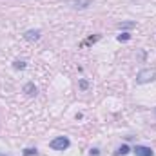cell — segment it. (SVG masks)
I'll return each mask as SVG.
<instances>
[{
    "mask_svg": "<svg viewBox=\"0 0 156 156\" xmlns=\"http://www.w3.org/2000/svg\"><path fill=\"white\" fill-rule=\"evenodd\" d=\"M69 138L67 136H58V138H55V140H51V149H55V151H66L67 147H69Z\"/></svg>",
    "mask_w": 156,
    "mask_h": 156,
    "instance_id": "1",
    "label": "cell"
},
{
    "mask_svg": "<svg viewBox=\"0 0 156 156\" xmlns=\"http://www.w3.org/2000/svg\"><path fill=\"white\" fill-rule=\"evenodd\" d=\"M156 76V69H142L140 73H138V76H136V82L138 83H147V82H151V80H154Z\"/></svg>",
    "mask_w": 156,
    "mask_h": 156,
    "instance_id": "2",
    "label": "cell"
},
{
    "mask_svg": "<svg viewBox=\"0 0 156 156\" xmlns=\"http://www.w3.org/2000/svg\"><path fill=\"white\" fill-rule=\"evenodd\" d=\"M133 151H134L136 156H154V153H153L149 147H145V145H136Z\"/></svg>",
    "mask_w": 156,
    "mask_h": 156,
    "instance_id": "3",
    "label": "cell"
},
{
    "mask_svg": "<svg viewBox=\"0 0 156 156\" xmlns=\"http://www.w3.org/2000/svg\"><path fill=\"white\" fill-rule=\"evenodd\" d=\"M69 4H71L73 7L83 9V7H89V5H91V0H69Z\"/></svg>",
    "mask_w": 156,
    "mask_h": 156,
    "instance_id": "4",
    "label": "cell"
},
{
    "mask_svg": "<svg viewBox=\"0 0 156 156\" xmlns=\"http://www.w3.org/2000/svg\"><path fill=\"white\" fill-rule=\"evenodd\" d=\"M24 91H26L29 96H35V94H37V87H35V83H27V85L24 87Z\"/></svg>",
    "mask_w": 156,
    "mask_h": 156,
    "instance_id": "5",
    "label": "cell"
},
{
    "mask_svg": "<svg viewBox=\"0 0 156 156\" xmlns=\"http://www.w3.org/2000/svg\"><path fill=\"white\" fill-rule=\"evenodd\" d=\"M26 38L27 40H38L40 38V31H27V33H26Z\"/></svg>",
    "mask_w": 156,
    "mask_h": 156,
    "instance_id": "6",
    "label": "cell"
},
{
    "mask_svg": "<svg viewBox=\"0 0 156 156\" xmlns=\"http://www.w3.org/2000/svg\"><path fill=\"white\" fill-rule=\"evenodd\" d=\"M127 153H129V147H127V145H122L116 151V156H123V154H127Z\"/></svg>",
    "mask_w": 156,
    "mask_h": 156,
    "instance_id": "7",
    "label": "cell"
},
{
    "mask_svg": "<svg viewBox=\"0 0 156 156\" xmlns=\"http://www.w3.org/2000/svg\"><path fill=\"white\" fill-rule=\"evenodd\" d=\"M15 69H26V62L16 60V62H15Z\"/></svg>",
    "mask_w": 156,
    "mask_h": 156,
    "instance_id": "8",
    "label": "cell"
},
{
    "mask_svg": "<svg viewBox=\"0 0 156 156\" xmlns=\"http://www.w3.org/2000/svg\"><path fill=\"white\" fill-rule=\"evenodd\" d=\"M129 38H131V35H129V33H122V35H118V40H120V42H122V40H123V42H127Z\"/></svg>",
    "mask_w": 156,
    "mask_h": 156,
    "instance_id": "9",
    "label": "cell"
},
{
    "mask_svg": "<svg viewBox=\"0 0 156 156\" xmlns=\"http://www.w3.org/2000/svg\"><path fill=\"white\" fill-rule=\"evenodd\" d=\"M120 27H134V22H123L120 24Z\"/></svg>",
    "mask_w": 156,
    "mask_h": 156,
    "instance_id": "10",
    "label": "cell"
},
{
    "mask_svg": "<svg viewBox=\"0 0 156 156\" xmlns=\"http://www.w3.org/2000/svg\"><path fill=\"white\" fill-rule=\"evenodd\" d=\"M26 156H31V154H37V149H26Z\"/></svg>",
    "mask_w": 156,
    "mask_h": 156,
    "instance_id": "11",
    "label": "cell"
},
{
    "mask_svg": "<svg viewBox=\"0 0 156 156\" xmlns=\"http://www.w3.org/2000/svg\"><path fill=\"white\" fill-rule=\"evenodd\" d=\"M0 156H7V154H4V153H0Z\"/></svg>",
    "mask_w": 156,
    "mask_h": 156,
    "instance_id": "12",
    "label": "cell"
}]
</instances>
